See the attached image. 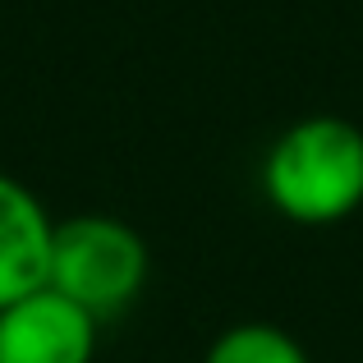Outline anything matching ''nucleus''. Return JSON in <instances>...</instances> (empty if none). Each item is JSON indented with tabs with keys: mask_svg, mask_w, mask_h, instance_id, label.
<instances>
[{
	"mask_svg": "<svg viewBox=\"0 0 363 363\" xmlns=\"http://www.w3.org/2000/svg\"><path fill=\"white\" fill-rule=\"evenodd\" d=\"M55 221L23 179L0 170V308L28 299L51 272Z\"/></svg>",
	"mask_w": 363,
	"mask_h": 363,
	"instance_id": "obj_4",
	"label": "nucleus"
},
{
	"mask_svg": "<svg viewBox=\"0 0 363 363\" xmlns=\"http://www.w3.org/2000/svg\"><path fill=\"white\" fill-rule=\"evenodd\" d=\"M262 194L294 225H336L363 207V129L345 116L294 120L262 157Z\"/></svg>",
	"mask_w": 363,
	"mask_h": 363,
	"instance_id": "obj_1",
	"label": "nucleus"
},
{
	"mask_svg": "<svg viewBox=\"0 0 363 363\" xmlns=\"http://www.w3.org/2000/svg\"><path fill=\"white\" fill-rule=\"evenodd\" d=\"M147 244L129 221L106 212H83L55 221L51 235V272L46 285L92 313L97 322L124 313L147 285Z\"/></svg>",
	"mask_w": 363,
	"mask_h": 363,
	"instance_id": "obj_2",
	"label": "nucleus"
},
{
	"mask_svg": "<svg viewBox=\"0 0 363 363\" xmlns=\"http://www.w3.org/2000/svg\"><path fill=\"white\" fill-rule=\"evenodd\" d=\"M203 363H313L308 350L276 322H240L212 340Z\"/></svg>",
	"mask_w": 363,
	"mask_h": 363,
	"instance_id": "obj_5",
	"label": "nucleus"
},
{
	"mask_svg": "<svg viewBox=\"0 0 363 363\" xmlns=\"http://www.w3.org/2000/svg\"><path fill=\"white\" fill-rule=\"evenodd\" d=\"M97 327L92 313L42 285L0 308V363H92Z\"/></svg>",
	"mask_w": 363,
	"mask_h": 363,
	"instance_id": "obj_3",
	"label": "nucleus"
}]
</instances>
